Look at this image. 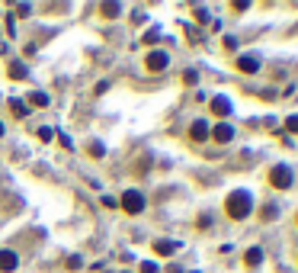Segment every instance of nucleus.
I'll return each mask as SVG.
<instances>
[{"mask_svg":"<svg viewBox=\"0 0 298 273\" xmlns=\"http://www.w3.org/2000/svg\"><path fill=\"white\" fill-rule=\"evenodd\" d=\"M224 212H228V219L244 222L250 212H254V199H250L247 190H234V193H228V199H224Z\"/></svg>","mask_w":298,"mask_h":273,"instance_id":"1","label":"nucleus"},{"mask_svg":"<svg viewBox=\"0 0 298 273\" xmlns=\"http://www.w3.org/2000/svg\"><path fill=\"white\" fill-rule=\"evenodd\" d=\"M295 183V174L289 164H272V171H269V186L272 190H292Z\"/></svg>","mask_w":298,"mask_h":273,"instance_id":"2","label":"nucleus"},{"mask_svg":"<svg viewBox=\"0 0 298 273\" xmlns=\"http://www.w3.org/2000/svg\"><path fill=\"white\" fill-rule=\"evenodd\" d=\"M119 206L125 209V216H141V212H145V193H141V190H125L122 199H119Z\"/></svg>","mask_w":298,"mask_h":273,"instance_id":"3","label":"nucleus"},{"mask_svg":"<svg viewBox=\"0 0 298 273\" xmlns=\"http://www.w3.org/2000/svg\"><path fill=\"white\" fill-rule=\"evenodd\" d=\"M209 110H212V116H215V119L228 122V119H231V113H234V103L224 97V93H215V97L209 100Z\"/></svg>","mask_w":298,"mask_h":273,"instance_id":"4","label":"nucleus"},{"mask_svg":"<svg viewBox=\"0 0 298 273\" xmlns=\"http://www.w3.org/2000/svg\"><path fill=\"white\" fill-rule=\"evenodd\" d=\"M234 125L231 122H218V125H212V132H209V138L215 141V145H231L234 141Z\"/></svg>","mask_w":298,"mask_h":273,"instance_id":"5","label":"nucleus"},{"mask_svg":"<svg viewBox=\"0 0 298 273\" xmlns=\"http://www.w3.org/2000/svg\"><path fill=\"white\" fill-rule=\"evenodd\" d=\"M145 68L151 71V74H161V71H167V68H170V55L154 49V52H148V58H145Z\"/></svg>","mask_w":298,"mask_h":273,"instance_id":"6","label":"nucleus"},{"mask_svg":"<svg viewBox=\"0 0 298 273\" xmlns=\"http://www.w3.org/2000/svg\"><path fill=\"white\" fill-rule=\"evenodd\" d=\"M263 260H266V254H263V247H260V244H250L247 251H244V267L247 270H257Z\"/></svg>","mask_w":298,"mask_h":273,"instance_id":"7","label":"nucleus"},{"mask_svg":"<svg viewBox=\"0 0 298 273\" xmlns=\"http://www.w3.org/2000/svg\"><path fill=\"white\" fill-rule=\"evenodd\" d=\"M180 247H183V244L173 241V238H157V241H154V254H157V257H173Z\"/></svg>","mask_w":298,"mask_h":273,"instance_id":"8","label":"nucleus"},{"mask_svg":"<svg viewBox=\"0 0 298 273\" xmlns=\"http://www.w3.org/2000/svg\"><path fill=\"white\" fill-rule=\"evenodd\" d=\"M209 132H212V125L205 119H196L193 125H189V138L196 141V145H202V141H209Z\"/></svg>","mask_w":298,"mask_h":273,"instance_id":"9","label":"nucleus"},{"mask_svg":"<svg viewBox=\"0 0 298 273\" xmlns=\"http://www.w3.org/2000/svg\"><path fill=\"white\" fill-rule=\"evenodd\" d=\"M16 267H19L16 251H13V247H4V251H0V273H13Z\"/></svg>","mask_w":298,"mask_h":273,"instance_id":"10","label":"nucleus"},{"mask_svg":"<svg viewBox=\"0 0 298 273\" xmlns=\"http://www.w3.org/2000/svg\"><path fill=\"white\" fill-rule=\"evenodd\" d=\"M234 68L241 71V74H257V71H260V58L257 55H241L234 61Z\"/></svg>","mask_w":298,"mask_h":273,"instance_id":"11","label":"nucleus"},{"mask_svg":"<svg viewBox=\"0 0 298 273\" xmlns=\"http://www.w3.org/2000/svg\"><path fill=\"white\" fill-rule=\"evenodd\" d=\"M7 77H13V80H26V77H29V68L22 65V61H10V68H7Z\"/></svg>","mask_w":298,"mask_h":273,"instance_id":"12","label":"nucleus"},{"mask_svg":"<svg viewBox=\"0 0 298 273\" xmlns=\"http://www.w3.org/2000/svg\"><path fill=\"white\" fill-rule=\"evenodd\" d=\"M87 154H90V158H97V161H103V158H106V148H103V141H97V138H93L90 145H87Z\"/></svg>","mask_w":298,"mask_h":273,"instance_id":"13","label":"nucleus"},{"mask_svg":"<svg viewBox=\"0 0 298 273\" xmlns=\"http://www.w3.org/2000/svg\"><path fill=\"white\" fill-rule=\"evenodd\" d=\"M29 103H32V106H42V110H45V106H49L52 100H49V93H42V90H32V93H29Z\"/></svg>","mask_w":298,"mask_h":273,"instance_id":"14","label":"nucleus"},{"mask_svg":"<svg viewBox=\"0 0 298 273\" xmlns=\"http://www.w3.org/2000/svg\"><path fill=\"white\" fill-rule=\"evenodd\" d=\"M276 216H279V206L276 203H266L263 209H260V219H263V222H272Z\"/></svg>","mask_w":298,"mask_h":273,"instance_id":"15","label":"nucleus"},{"mask_svg":"<svg viewBox=\"0 0 298 273\" xmlns=\"http://www.w3.org/2000/svg\"><path fill=\"white\" fill-rule=\"evenodd\" d=\"M157 39H161V26H151L145 35H141V42H145V45H154Z\"/></svg>","mask_w":298,"mask_h":273,"instance_id":"16","label":"nucleus"},{"mask_svg":"<svg viewBox=\"0 0 298 273\" xmlns=\"http://www.w3.org/2000/svg\"><path fill=\"white\" fill-rule=\"evenodd\" d=\"M10 110H13L16 119H26V116H29V110H26V106H22L19 100H10Z\"/></svg>","mask_w":298,"mask_h":273,"instance_id":"17","label":"nucleus"},{"mask_svg":"<svg viewBox=\"0 0 298 273\" xmlns=\"http://www.w3.org/2000/svg\"><path fill=\"white\" fill-rule=\"evenodd\" d=\"M119 13H122V7H119V4H103V16L106 19H116Z\"/></svg>","mask_w":298,"mask_h":273,"instance_id":"18","label":"nucleus"},{"mask_svg":"<svg viewBox=\"0 0 298 273\" xmlns=\"http://www.w3.org/2000/svg\"><path fill=\"white\" fill-rule=\"evenodd\" d=\"M193 13H196V23H202V26H209V23H212V16H209L205 7H193Z\"/></svg>","mask_w":298,"mask_h":273,"instance_id":"19","label":"nucleus"},{"mask_svg":"<svg viewBox=\"0 0 298 273\" xmlns=\"http://www.w3.org/2000/svg\"><path fill=\"white\" fill-rule=\"evenodd\" d=\"M183 32L189 35V39H193V45H199V39H202V35H199V29H196V26H189V23H183Z\"/></svg>","mask_w":298,"mask_h":273,"instance_id":"20","label":"nucleus"},{"mask_svg":"<svg viewBox=\"0 0 298 273\" xmlns=\"http://www.w3.org/2000/svg\"><path fill=\"white\" fill-rule=\"evenodd\" d=\"M183 84L196 87V84H199V71H183Z\"/></svg>","mask_w":298,"mask_h":273,"instance_id":"21","label":"nucleus"},{"mask_svg":"<svg viewBox=\"0 0 298 273\" xmlns=\"http://www.w3.org/2000/svg\"><path fill=\"white\" fill-rule=\"evenodd\" d=\"M80 267H83V257L80 254H71L67 257V270H80Z\"/></svg>","mask_w":298,"mask_h":273,"instance_id":"22","label":"nucleus"},{"mask_svg":"<svg viewBox=\"0 0 298 273\" xmlns=\"http://www.w3.org/2000/svg\"><path fill=\"white\" fill-rule=\"evenodd\" d=\"M132 23H135V26H145V23H148V13H145V10H135V13H132Z\"/></svg>","mask_w":298,"mask_h":273,"instance_id":"23","label":"nucleus"},{"mask_svg":"<svg viewBox=\"0 0 298 273\" xmlns=\"http://www.w3.org/2000/svg\"><path fill=\"white\" fill-rule=\"evenodd\" d=\"M231 10H234V13H247V10H250V4H247V0H234V4H231Z\"/></svg>","mask_w":298,"mask_h":273,"instance_id":"24","label":"nucleus"},{"mask_svg":"<svg viewBox=\"0 0 298 273\" xmlns=\"http://www.w3.org/2000/svg\"><path fill=\"white\" fill-rule=\"evenodd\" d=\"M285 129H289V132H285V135L298 132V116H289V119H285Z\"/></svg>","mask_w":298,"mask_h":273,"instance_id":"25","label":"nucleus"},{"mask_svg":"<svg viewBox=\"0 0 298 273\" xmlns=\"http://www.w3.org/2000/svg\"><path fill=\"white\" fill-rule=\"evenodd\" d=\"M141 273H161V267L154 264V260H145V264H141Z\"/></svg>","mask_w":298,"mask_h":273,"instance_id":"26","label":"nucleus"},{"mask_svg":"<svg viewBox=\"0 0 298 273\" xmlns=\"http://www.w3.org/2000/svg\"><path fill=\"white\" fill-rule=\"evenodd\" d=\"M58 145H61V148H67V151H71V148H74V141H71V138H67L64 132H58Z\"/></svg>","mask_w":298,"mask_h":273,"instance_id":"27","label":"nucleus"},{"mask_svg":"<svg viewBox=\"0 0 298 273\" xmlns=\"http://www.w3.org/2000/svg\"><path fill=\"white\" fill-rule=\"evenodd\" d=\"M224 49H228V52L237 49V35H224Z\"/></svg>","mask_w":298,"mask_h":273,"instance_id":"28","label":"nucleus"},{"mask_svg":"<svg viewBox=\"0 0 298 273\" xmlns=\"http://www.w3.org/2000/svg\"><path fill=\"white\" fill-rule=\"evenodd\" d=\"M106 90H109V80H100V84H97V87H93V93H97V97H103V93H106Z\"/></svg>","mask_w":298,"mask_h":273,"instance_id":"29","label":"nucleus"},{"mask_svg":"<svg viewBox=\"0 0 298 273\" xmlns=\"http://www.w3.org/2000/svg\"><path fill=\"white\" fill-rule=\"evenodd\" d=\"M209 225H212V216H209V212H202V216H199V228H209Z\"/></svg>","mask_w":298,"mask_h":273,"instance_id":"30","label":"nucleus"},{"mask_svg":"<svg viewBox=\"0 0 298 273\" xmlns=\"http://www.w3.org/2000/svg\"><path fill=\"white\" fill-rule=\"evenodd\" d=\"M16 13H19V16H29L32 7H29V4H16Z\"/></svg>","mask_w":298,"mask_h":273,"instance_id":"31","label":"nucleus"},{"mask_svg":"<svg viewBox=\"0 0 298 273\" xmlns=\"http://www.w3.org/2000/svg\"><path fill=\"white\" fill-rule=\"evenodd\" d=\"M103 206H106V209H116L119 199H116V196H103Z\"/></svg>","mask_w":298,"mask_h":273,"instance_id":"32","label":"nucleus"},{"mask_svg":"<svg viewBox=\"0 0 298 273\" xmlns=\"http://www.w3.org/2000/svg\"><path fill=\"white\" fill-rule=\"evenodd\" d=\"M39 138H42V141H52L55 132H52V129H39Z\"/></svg>","mask_w":298,"mask_h":273,"instance_id":"33","label":"nucleus"},{"mask_svg":"<svg viewBox=\"0 0 298 273\" xmlns=\"http://www.w3.org/2000/svg\"><path fill=\"white\" fill-rule=\"evenodd\" d=\"M7 45H10L7 39H0V58H4V55H7Z\"/></svg>","mask_w":298,"mask_h":273,"instance_id":"34","label":"nucleus"},{"mask_svg":"<svg viewBox=\"0 0 298 273\" xmlns=\"http://www.w3.org/2000/svg\"><path fill=\"white\" fill-rule=\"evenodd\" d=\"M167 273H186L183 267H170V270H167Z\"/></svg>","mask_w":298,"mask_h":273,"instance_id":"35","label":"nucleus"},{"mask_svg":"<svg viewBox=\"0 0 298 273\" xmlns=\"http://www.w3.org/2000/svg\"><path fill=\"white\" fill-rule=\"evenodd\" d=\"M4 132H7V129H4V119H0V138H4Z\"/></svg>","mask_w":298,"mask_h":273,"instance_id":"36","label":"nucleus"},{"mask_svg":"<svg viewBox=\"0 0 298 273\" xmlns=\"http://www.w3.org/2000/svg\"><path fill=\"white\" fill-rule=\"evenodd\" d=\"M295 222H298V216H295Z\"/></svg>","mask_w":298,"mask_h":273,"instance_id":"37","label":"nucleus"}]
</instances>
